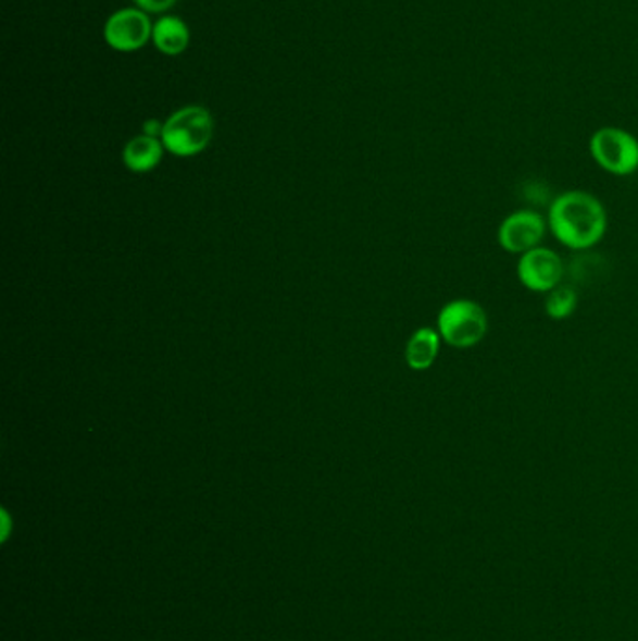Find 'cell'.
I'll return each mask as SVG.
<instances>
[{"label":"cell","instance_id":"cell-6","mask_svg":"<svg viewBox=\"0 0 638 641\" xmlns=\"http://www.w3.org/2000/svg\"><path fill=\"white\" fill-rule=\"evenodd\" d=\"M517 276L526 289L551 293L558 285H562L564 263L556 251L539 246L521 256Z\"/></svg>","mask_w":638,"mask_h":641},{"label":"cell","instance_id":"cell-11","mask_svg":"<svg viewBox=\"0 0 638 641\" xmlns=\"http://www.w3.org/2000/svg\"><path fill=\"white\" fill-rule=\"evenodd\" d=\"M577 293H575L573 287H570V285H558L556 289L547 293L545 311L554 321H562V319L573 316V311L577 310Z\"/></svg>","mask_w":638,"mask_h":641},{"label":"cell","instance_id":"cell-9","mask_svg":"<svg viewBox=\"0 0 638 641\" xmlns=\"http://www.w3.org/2000/svg\"><path fill=\"white\" fill-rule=\"evenodd\" d=\"M163 143L152 135L134 137L124 149V163L134 173H147L162 162Z\"/></svg>","mask_w":638,"mask_h":641},{"label":"cell","instance_id":"cell-4","mask_svg":"<svg viewBox=\"0 0 638 641\" xmlns=\"http://www.w3.org/2000/svg\"><path fill=\"white\" fill-rule=\"evenodd\" d=\"M590 152L599 168L612 175H631L638 169V141L625 130H598L591 135Z\"/></svg>","mask_w":638,"mask_h":641},{"label":"cell","instance_id":"cell-13","mask_svg":"<svg viewBox=\"0 0 638 641\" xmlns=\"http://www.w3.org/2000/svg\"><path fill=\"white\" fill-rule=\"evenodd\" d=\"M162 132L163 126L160 122L152 121L145 124V135H152V137H155L158 134L162 135Z\"/></svg>","mask_w":638,"mask_h":641},{"label":"cell","instance_id":"cell-10","mask_svg":"<svg viewBox=\"0 0 638 641\" xmlns=\"http://www.w3.org/2000/svg\"><path fill=\"white\" fill-rule=\"evenodd\" d=\"M155 48L165 54H180L188 48L189 30L184 21L178 17H163L154 27Z\"/></svg>","mask_w":638,"mask_h":641},{"label":"cell","instance_id":"cell-12","mask_svg":"<svg viewBox=\"0 0 638 641\" xmlns=\"http://www.w3.org/2000/svg\"><path fill=\"white\" fill-rule=\"evenodd\" d=\"M176 0H135L137 7L142 8L145 12H152V14H160L165 12L171 7H175Z\"/></svg>","mask_w":638,"mask_h":641},{"label":"cell","instance_id":"cell-3","mask_svg":"<svg viewBox=\"0 0 638 641\" xmlns=\"http://www.w3.org/2000/svg\"><path fill=\"white\" fill-rule=\"evenodd\" d=\"M214 134V121L204 108L189 106L176 111L163 124V147L175 156L199 155L209 147Z\"/></svg>","mask_w":638,"mask_h":641},{"label":"cell","instance_id":"cell-5","mask_svg":"<svg viewBox=\"0 0 638 641\" xmlns=\"http://www.w3.org/2000/svg\"><path fill=\"white\" fill-rule=\"evenodd\" d=\"M547 235L545 218L534 210H517L498 227V244L510 254L523 256L526 251L539 248Z\"/></svg>","mask_w":638,"mask_h":641},{"label":"cell","instance_id":"cell-2","mask_svg":"<svg viewBox=\"0 0 638 641\" xmlns=\"http://www.w3.org/2000/svg\"><path fill=\"white\" fill-rule=\"evenodd\" d=\"M437 331L442 342L468 349L484 342L489 332V316L481 304L468 298H458L446 304L437 319Z\"/></svg>","mask_w":638,"mask_h":641},{"label":"cell","instance_id":"cell-8","mask_svg":"<svg viewBox=\"0 0 638 641\" xmlns=\"http://www.w3.org/2000/svg\"><path fill=\"white\" fill-rule=\"evenodd\" d=\"M440 342H442V337L435 329H430V326L417 329L410 336L406 349H404V360H406L410 370H429L440 353Z\"/></svg>","mask_w":638,"mask_h":641},{"label":"cell","instance_id":"cell-7","mask_svg":"<svg viewBox=\"0 0 638 641\" xmlns=\"http://www.w3.org/2000/svg\"><path fill=\"white\" fill-rule=\"evenodd\" d=\"M150 34H154V28L141 10H121L105 25V40L116 51L141 49L150 40Z\"/></svg>","mask_w":638,"mask_h":641},{"label":"cell","instance_id":"cell-1","mask_svg":"<svg viewBox=\"0 0 638 641\" xmlns=\"http://www.w3.org/2000/svg\"><path fill=\"white\" fill-rule=\"evenodd\" d=\"M606 210L598 197L572 189L552 201L549 227L560 243L572 250H588L605 236Z\"/></svg>","mask_w":638,"mask_h":641}]
</instances>
